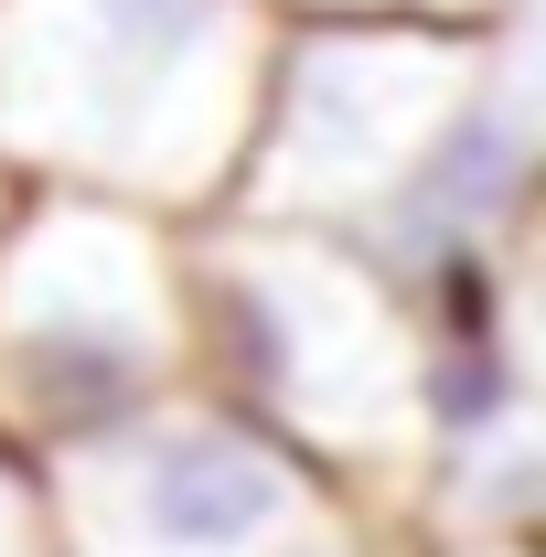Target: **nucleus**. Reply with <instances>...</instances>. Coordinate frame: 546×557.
Listing matches in <instances>:
<instances>
[{"label": "nucleus", "mask_w": 546, "mask_h": 557, "mask_svg": "<svg viewBox=\"0 0 546 557\" xmlns=\"http://www.w3.org/2000/svg\"><path fill=\"white\" fill-rule=\"evenodd\" d=\"M269 54V0H0V150L86 205H194L247 161Z\"/></svg>", "instance_id": "1"}, {"label": "nucleus", "mask_w": 546, "mask_h": 557, "mask_svg": "<svg viewBox=\"0 0 546 557\" xmlns=\"http://www.w3.org/2000/svg\"><path fill=\"white\" fill-rule=\"evenodd\" d=\"M194 354L225 375L247 429L289 461H397L429 440L418 418V311L386 269L343 258L333 236L247 225L183 278Z\"/></svg>", "instance_id": "2"}, {"label": "nucleus", "mask_w": 546, "mask_h": 557, "mask_svg": "<svg viewBox=\"0 0 546 557\" xmlns=\"http://www.w3.org/2000/svg\"><path fill=\"white\" fill-rule=\"evenodd\" d=\"M194 364L161 214L33 194L0 225V450H108Z\"/></svg>", "instance_id": "3"}, {"label": "nucleus", "mask_w": 546, "mask_h": 557, "mask_svg": "<svg viewBox=\"0 0 546 557\" xmlns=\"http://www.w3.org/2000/svg\"><path fill=\"white\" fill-rule=\"evenodd\" d=\"M482 86L472 33H418V22H289L258 86L247 129V205L258 225L343 236V225H397L429 172V150Z\"/></svg>", "instance_id": "4"}, {"label": "nucleus", "mask_w": 546, "mask_h": 557, "mask_svg": "<svg viewBox=\"0 0 546 557\" xmlns=\"http://www.w3.org/2000/svg\"><path fill=\"white\" fill-rule=\"evenodd\" d=\"M97 557H311L322 483L247 418H139L129 440L75 450Z\"/></svg>", "instance_id": "5"}, {"label": "nucleus", "mask_w": 546, "mask_h": 557, "mask_svg": "<svg viewBox=\"0 0 546 557\" xmlns=\"http://www.w3.org/2000/svg\"><path fill=\"white\" fill-rule=\"evenodd\" d=\"M0 557H54V493L22 450H0Z\"/></svg>", "instance_id": "6"}, {"label": "nucleus", "mask_w": 546, "mask_h": 557, "mask_svg": "<svg viewBox=\"0 0 546 557\" xmlns=\"http://www.w3.org/2000/svg\"><path fill=\"white\" fill-rule=\"evenodd\" d=\"M300 22H418V33H472L482 0H289Z\"/></svg>", "instance_id": "7"}, {"label": "nucleus", "mask_w": 546, "mask_h": 557, "mask_svg": "<svg viewBox=\"0 0 546 557\" xmlns=\"http://www.w3.org/2000/svg\"><path fill=\"white\" fill-rule=\"evenodd\" d=\"M0 225H11V194H0Z\"/></svg>", "instance_id": "8"}]
</instances>
